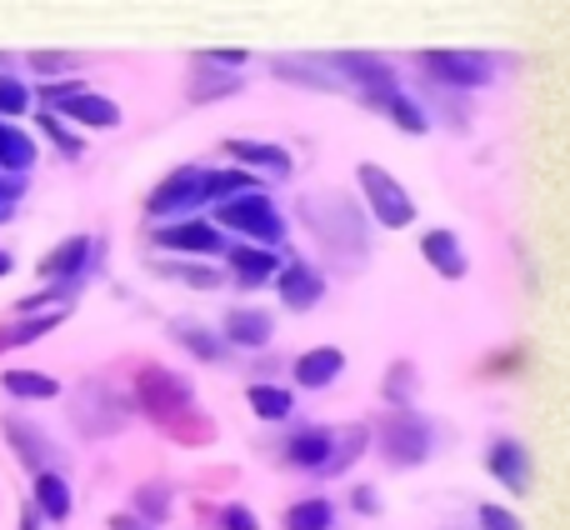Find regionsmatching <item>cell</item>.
<instances>
[{
	"label": "cell",
	"instance_id": "obj_10",
	"mask_svg": "<svg viewBox=\"0 0 570 530\" xmlns=\"http://www.w3.org/2000/svg\"><path fill=\"white\" fill-rule=\"evenodd\" d=\"M0 425H6V441L16 445V455L30 465V471H36V475H40V471H50V461H56V445H50L46 435L36 431V425L20 421V415H6Z\"/></svg>",
	"mask_w": 570,
	"mask_h": 530
},
{
	"label": "cell",
	"instance_id": "obj_4",
	"mask_svg": "<svg viewBox=\"0 0 570 530\" xmlns=\"http://www.w3.org/2000/svg\"><path fill=\"white\" fill-rule=\"evenodd\" d=\"M361 186H365V196H371V206H375V216H381V226L401 230V226H411V220H415L411 196L395 186L391 170H381V166H371V160H365V166H361Z\"/></svg>",
	"mask_w": 570,
	"mask_h": 530
},
{
	"label": "cell",
	"instance_id": "obj_29",
	"mask_svg": "<svg viewBox=\"0 0 570 530\" xmlns=\"http://www.w3.org/2000/svg\"><path fill=\"white\" fill-rule=\"evenodd\" d=\"M361 445H365V425H351V431H345V441H331V455H325L321 471H345V465L361 455Z\"/></svg>",
	"mask_w": 570,
	"mask_h": 530
},
{
	"label": "cell",
	"instance_id": "obj_31",
	"mask_svg": "<svg viewBox=\"0 0 570 530\" xmlns=\"http://www.w3.org/2000/svg\"><path fill=\"white\" fill-rule=\"evenodd\" d=\"M230 265H236L246 281H266L271 271H276V256L271 251H250V246H240V251H230Z\"/></svg>",
	"mask_w": 570,
	"mask_h": 530
},
{
	"label": "cell",
	"instance_id": "obj_35",
	"mask_svg": "<svg viewBox=\"0 0 570 530\" xmlns=\"http://www.w3.org/2000/svg\"><path fill=\"white\" fill-rule=\"evenodd\" d=\"M250 176H240V170H226V176H206V196H236V190H246Z\"/></svg>",
	"mask_w": 570,
	"mask_h": 530
},
{
	"label": "cell",
	"instance_id": "obj_12",
	"mask_svg": "<svg viewBox=\"0 0 570 530\" xmlns=\"http://www.w3.org/2000/svg\"><path fill=\"white\" fill-rule=\"evenodd\" d=\"M421 251H425V261L445 275V281H461L465 275V251H461V241H455L451 230H425Z\"/></svg>",
	"mask_w": 570,
	"mask_h": 530
},
{
	"label": "cell",
	"instance_id": "obj_9",
	"mask_svg": "<svg viewBox=\"0 0 570 530\" xmlns=\"http://www.w3.org/2000/svg\"><path fill=\"white\" fill-rule=\"evenodd\" d=\"M200 196H206V176L200 170H176V176H166L150 190V216H170L180 206H196Z\"/></svg>",
	"mask_w": 570,
	"mask_h": 530
},
{
	"label": "cell",
	"instance_id": "obj_16",
	"mask_svg": "<svg viewBox=\"0 0 570 530\" xmlns=\"http://www.w3.org/2000/svg\"><path fill=\"white\" fill-rule=\"evenodd\" d=\"M491 471L501 475V481L511 485L515 495L531 485V461H525V451H521L515 441H495V445H491Z\"/></svg>",
	"mask_w": 570,
	"mask_h": 530
},
{
	"label": "cell",
	"instance_id": "obj_13",
	"mask_svg": "<svg viewBox=\"0 0 570 530\" xmlns=\"http://www.w3.org/2000/svg\"><path fill=\"white\" fill-rule=\"evenodd\" d=\"M156 241L166 251H220V230L216 226H200V220H186V226H166L156 230Z\"/></svg>",
	"mask_w": 570,
	"mask_h": 530
},
{
	"label": "cell",
	"instance_id": "obj_24",
	"mask_svg": "<svg viewBox=\"0 0 570 530\" xmlns=\"http://www.w3.org/2000/svg\"><path fill=\"white\" fill-rule=\"evenodd\" d=\"M36 160V146H30L26 130H16L10 120H0V170H26Z\"/></svg>",
	"mask_w": 570,
	"mask_h": 530
},
{
	"label": "cell",
	"instance_id": "obj_8",
	"mask_svg": "<svg viewBox=\"0 0 570 530\" xmlns=\"http://www.w3.org/2000/svg\"><path fill=\"white\" fill-rule=\"evenodd\" d=\"M425 66L441 80H455V86H481V80H491V56H475V50H431Z\"/></svg>",
	"mask_w": 570,
	"mask_h": 530
},
{
	"label": "cell",
	"instance_id": "obj_43",
	"mask_svg": "<svg viewBox=\"0 0 570 530\" xmlns=\"http://www.w3.org/2000/svg\"><path fill=\"white\" fill-rule=\"evenodd\" d=\"M20 530H36V511H26V516H20Z\"/></svg>",
	"mask_w": 570,
	"mask_h": 530
},
{
	"label": "cell",
	"instance_id": "obj_37",
	"mask_svg": "<svg viewBox=\"0 0 570 530\" xmlns=\"http://www.w3.org/2000/svg\"><path fill=\"white\" fill-rule=\"evenodd\" d=\"M30 66H36L40 76H60V70L76 66V56H66V50H60V56H56V50H36V56H30Z\"/></svg>",
	"mask_w": 570,
	"mask_h": 530
},
{
	"label": "cell",
	"instance_id": "obj_1",
	"mask_svg": "<svg viewBox=\"0 0 570 530\" xmlns=\"http://www.w3.org/2000/svg\"><path fill=\"white\" fill-rule=\"evenodd\" d=\"M140 391V405H146V415L160 425L166 435H176V441H190V445H206L210 441V421L190 405V391L186 381H176L170 371H160V365H146L136 381Z\"/></svg>",
	"mask_w": 570,
	"mask_h": 530
},
{
	"label": "cell",
	"instance_id": "obj_39",
	"mask_svg": "<svg viewBox=\"0 0 570 530\" xmlns=\"http://www.w3.org/2000/svg\"><path fill=\"white\" fill-rule=\"evenodd\" d=\"M481 530H521V521L501 506H481Z\"/></svg>",
	"mask_w": 570,
	"mask_h": 530
},
{
	"label": "cell",
	"instance_id": "obj_15",
	"mask_svg": "<svg viewBox=\"0 0 570 530\" xmlns=\"http://www.w3.org/2000/svg\"><path fill=\"white\" fill-rule=\"evenodd\" d=\"M341 371H345V355L335 351V345H321V351H305L301 361H295V381H301V385H331Z\"/></svg>",
	"mask_w": 570,
	"mask_h": 530
},
{
	"label": "cell",
	"instance_id": "obj_36",
	"mask_svg": "<svg viewBox=\"0 0 570 530\" xmlns=\"http://www.w3.org/2000/svg\"><path fill=\"white\" fill-rule=\"evenodd\" d=\"M166 501H170L166 485H146V491L136 495V511H146L150 521H160V516H166Z\"/></svg>",
	"mask_w": 570,
	"mask_h": 530
},
{
	"label": "cell",
	"instance_id": "obj_32",
	"mask_svg": "<svg viewBox=\"0 0 570 530\" xmlns=\"http://www.w3.org/2000/svg\"><path fill=\"white\" fill-rule=\"evenodd\" d=\"M30 106V90L16 76H0V116H20Z\"/></svg>",
	"mask_w": 570,
	"mask_h": 530
},
{
	"label": "cell",
	"instance_id": "obj_19",
	"mask_svg": "<svg viewBox=\"0 0 570 530\" xmlns=\"http://www.w3.org/2000/svg\"><path fill=\"white\" fill-rule=\"evenodd\" d=\"M281 295H285V305L305 311V305L321 301V275H315L311 265H291V271L281 275Z\"/></svg>",
	"mask_w": 570,
	"mask_h": 530
},
{
	"label": "cell",
	"instance_id": "obj_18",
	"mask_svg": "<svg viewBox=\"0 0 570 530\" xmlns=\"http://www.w3.org/2000/svg\"><path fill=\"white\" fill-rule=\"evenodd\" d=\"M60 321H66V305H60V311H46V315H26V321H16V325H0V351H16V345L40 341V335L56 331Z\"/></svg>",
	"mask_w": 570,
	"mask_h": 530
},
{
	"label": "cell",
	"instance_id": "obj_27",
	"mask_svg": "<svg viewBox=\"0 0 570 530\" xmlns=\"http://www.w3.org/2000/svg\"><path fill=\"white\" fill-rule=\"evenodd\" d=\"M381 110H391V116H395V126H401V130H415V136H421V130H425V110L415 106V100L405 96V90H391V96L381 100Z\"/></svg>",
	"mask_w": 570,
	"mask_h": 530
},
{
	"label": "cell",
	"instance_id": "obj_7",
	"mask_svg": "<svg viewBox=\"0 0 570 530\" xmlns=\"http://www.w3.org/2000/svg\"><path fill=\"white\" fill-rule=\"evenodd\" d=\"M220 220L226 226H236V230H246V236H266V241H281V216H276V206H271L266 196H236V200H226L220 206Z\"/></svg>",
	"mask_w": 570,
	"mask_h": 530
},
{
	"label": "cell",
	"instance_id": "obj_33",
	"mask_svg": "<svg viewBox=\"0 0 570 530\" xmlns=\"http://www.w3.org/2000/svg\"><path fill=\"white\" fill-rule=\"evenodd\" d=\"M176 341H186V345H190V351H196V355H200V361H216V355H220V345H216V341H210V335H206V331H196V325H176Z\"/></svg>",
	"mask_w": 570,
	"mask_h": 530
},
{
	"label": "cell",
	"instance_id": "obj_42",
	"mask_svg": "<svg viewBox=\"0 0 570 530\" xmlns=\"http://www.w3.org/2000/svg\"><path fill=\"white\" fill-rule=\"evenodd\" d=\"M220 526L226 530H256V516H250L246 506H226V511H220Z\"/></svg>",
	"mask_w": 570,
	"mask_h": 530
},
{
	"label": "cell",
	"instance_id": "obj_23",
	"mask_svg": "<svg viewBox=\"0 0 570 530\" xmlns=\"http://www.w3.org/2000/svg\"><path fill=\"white\" fill-rule=\"evenodd\" d=\"M226 335L236 345H266L271 341V315H261V311H230L226 315Z\"/></svg>",
	"mask_w": 570,
	"mask_h": 530
},
{
	"label": "cell",
	"instance_id": "obj_3",
	"mask_svg": "<svg viewBox=\"0 0 570 530\" xmlns=\"http://www.w3.org/2000/svg\"><path fill=\"white\" fill-rule=\"evenodd\" d=\"M76 425L86 435H116L120 425H126V401H120L110 385H100V381H86L76 391Z\"/></svg>",
	"mask_w": 570,
	"mask_h": 530
},
{
	"label": "cell",
	"instance_id": "obj_44",
	"mask_svg": "<svg viewBox=\"0 0 570 530\" xmlns=\"http://www.w3.org/2000/svg\"><path fill=\"white\" fill-rule=\"evenodd\" d=\"M0 275H10V256H6V251H0Z\"/></svg>",
	"mask_w": 570,
	"mask_h": 530
},
{
	"label": "cell",
	"instance_id": "obj_11",
	"mask_svg": "<svg viewBox=\"0 0 570 530\" xmlns=\"http://www.w3.org/2000/svg\"><path fill=\"white\" fill-rule=\"evenodd\" d=\"M60 116L66 120H80V126H120V106L106 96H90V90H76L70 100H60Z\"/></svg>",
	"mask_w": 570,
	"mask_h": 530
},
{
	"label": "cell",
	"instance_id": "obj_5",
	"mask_svg": "<svg viewBox=\"0 0 570 530\" xmlns=\"http://www.w3.org/2000/svg\"><path fill=\"white\" fill-rule=\"evenodd\" d=\"M381 451L391 455L395 465H415V461H425V451H431V431H425V421L395 411L381 421Z\"/></svg>",
	"mask_w": 570,
	"mask_h": 530
},
{
	"label": "cell",
	"instance_id": "obj_20",
	"mask_svg": "<svg viewBox=\"0 0 570 530\" xmlns=\"http://www.w3.org/2000/svg\"><path fill=\"white\" fill-rule=\"evenodd\" d=\"M230 156L236 160H250V166H266L276 180L291 176V156L276 146H261V140H230Z\"/></svg>",
	"mask_w": 570,
	"mask_h": 530
},
{
	"label": "cell",
	"instance_id": "obj_25",
	"mask_svg": "<svg viewBox=\"0 0 570 530\" xmlns=\"http://www.w3.org/2000/svg\"><path fill=\"white\" fill-rule=\"evenodd\" d=\"M236 86H240V76H230V70L220 76V70H210V66H196V76H190V90H186V96L196 100V106H206L210 96H230Z\"/></svg>",
	"mask_w": 570,
	"mask_h": 530
},
{
	"label": "cell",
	"instance_id": "obj_41",
	"mask_svg": "<svg viewBox=\"0 0 570 530\" xmlns=\"http://www.w3.org/2000/svg\"><path fill=\"white\" fill-rule=\"evenodd\" d=\"M20 176H6L0 180V220H10V210H16V200H20Z\"/></svg>",
	"mask_w": 570,
	"mask_h": 530
},
{
	"label": "cell",
	"instance_id": "obj_38",
	"mask_svg": "<svg viewBox=\"0 0 570 530\" xmlns=\"http://www.w3.org/2000/svg\"><path fill=\"white\" fill-rule=\"evenodd\" d=\"M170 275H180V281L200 285V291H210V285H220V271H200V265H166Z\"/></svg>",
	"mask_w": 570,
	"mask_h": 530
},
{
	"label": "cell",
	"instance_id": "obj_6",
	"mask_svg": "<svg viewBox=\"0 0 570 530\" xmlns=\"http://www.w3.org/2000/svg\"><path fill=\"white\" fill-rule=\"evenodd\" d=\"M331 66L341 70V80H355L375 110H381V100L391 96V90H401V86H395V76H391V66H385V60H375V56H355V50H345V56H335Z\"/></svg>",
	"mask_w": 570,
	"mask_h": 530
},
{
	"label": "cell",
	"instance_id": "obj_22",
	"mask_svg": "<svg viewBox=\"0 0 570 530\" xmlns=\"http://www.w3.org/2000/svg\"><path fill=\"white\" fill-rule=\"evenodd\" d=\"M276 76L281 80H301V86H315V90H341V76L321 70L315 60H295V56H281L276 60Z\"/></svg>",
	"mask_w": 570,
	"mask_h": 530
},
{
	"label": "cell",
	"instance_id": "obj_30",
	"mask_svg": "<svg viewBox=\"0 0 570 530\" xmlns=\"http://www.w3.org/2000/svg\"><path fill=\"white\" fill-rule=\"evenodd\" d=\"M250 405H256V415H266V421H285V415H291V395L276 391V385H250Z\"/></svg>",
	"mask_w": 570,
	"mask_h": 530
},
{
	"label": "cell",
	"instance_id": "obj_21",
	"mask_svg": "<svg viewBox=\"0 0 570 530\" xmlns=\"http://www.w3.org/2000/svg\"><path fill=\"white\" fill-rule=\"evenodd\" d=\"M0 385H6L10 395H20V401H50V395H60V381H50V375H40V371H6Z\"/></svg>",
	"mask_w": 570,
	"mask_h": 530
},
{
	"label": "cell",
	"instance_id": "obj_34",
	"mask_svg": "<svg viewBox=\"0 0 570 530\" xmlns=\"http://www.w3.org/2000/svg\"><path fill=\"white\" fill-rule=\"evenodd\" d=\"M40 126H46V136L56 140V146L66 150V156H80V146H86V140H80L76 130H66V126H60V116H40Z\"/></svg>",
	"mask_w": 570,
	"mask_h": 530
},
{
	"label": "cell",
	"instance_id": "obj_28",
	"mask_svg": "<svg viewBox=\"0 0 570 530\" xmlns=\"http://www.w3.org/2000/svg\"><path fill=\"white\" fill-rule=\"evenodd\" d=\"M285 530H331V506L325 501H301L285 516Z\"/></svg>",
	"mask_w": 570,
	"mask_h": 530
},
{
	"label": "cell",
	"instance_id": "obj_17",
	"mask_svg": "<svg viewBox=\"0 0 570 530\" xmlns=\"http://www.w3.org/2000/svg\"><path fill=\"white\" fill-rule=\"evenodd\" d=\"M36 511L46 516V521H66V516H70V485H66V475H56V471H40L36 475Z\"/></svg>",
	"mask_w": 570,
	"mask_h": 530
},
{
	"label": "cell",
	"instance_id": "obj_14",
	"mask_svg": "<svg viewBox=\"0 0 570 530\" xmlns=\"http://www.w3.org/2000/svg\"><path fill=\"white\" fill-rule=\"evenodd\" d=\"M86 261H90V241L70 236V241H60L46 261H40V275H46V281H70V275H80V265Z\"/></svg>",
	"mask_w": 570,
	"mask_h": 530
},
{
	"label": "cell",
	"instance_id": "obj_26",
	"mask_svg": "<svg viewBox=\"0 0 570 530\" xmlns=\"http://www.w3.org/2000/svg\"><path fill=\"white\" fill-rule=\"evenodd\" d=\"M285 455H291L295 465H311V471H321L325 455H331V435H325V431H305V435H295Z\"/></svg>",
	"mask_w": 570,
	"mask_h": 530
},
{
	"label": "cell",
	"instance_id": "obj_40",
	"mask_svg": "<svg viewBox=\"0 0 570 530\" xmlns=\"http://www.w3.org/2000/svg\"><path fill=\"white\" fill-rule=\"evenodd\" d=\"M411 375H415V365H395L391 381H385V395H391V401H405V391H411Z\"/></svg>",
	"mask_w": 570,
	"mask_h": 530
},
{
	"label": "cell",
	"instance_id": "obj_2",
	"mask_svg": "<svg viewBox=\"0 0 570 530\" xmlns=\"http://www.w3.org/2000/svg\"><path fill=\"white\" fill-rule=\"evenodd\" d=\"M301 220L315 230V241H321L331 256H345V261L365 256V220L341 190H315V196H305Z\"/></svg>",
	"mask_w": 570,
	"mask_h": 530
}]
</instances>
